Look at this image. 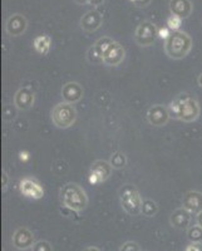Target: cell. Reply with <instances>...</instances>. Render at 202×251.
<instances>
[{"label": "cell", "instance_id": "8fae6325", "mask_svg": "<svg viewBox=\"0 0 202 251\" xmlns=\"http://www.w3.org/2000/svg\"><path fill=\"white\" fill-rule=\"evenodd\" d=\"M19 191L22 195L29 199H34V200H39L44 196V188L40 185L39 181L31 177H25L20 181L19 183Z\"/></svg>", "mask_w": 202, "mask_h": 251}, {"label": "cell", "instance_id": "83f0119b", "mask_svg": "<svg viewBox=\"0 0 202 251\" xmlns=\"http://www.w3.org/2000/svg\"><path fill=\"white\" fill-rule=\"evenodd\" d=\"M170 34H171V30H170V28H162V29H158V37L162 38V39H167L168 37H170Z\"/></svg>", "mask_w": 202, "mask_h": 251}, {"label": "cell", "instance_id": "7402d4cb", "mask_svg": "<svg viewBox=\"0 0 202 251\" xmlns=\"http://www.w3.org/2000/svg\"><path fill=\"white\" fill-rule=\"evenodd\" d=\"M109 163L113 167V170H122L127 165V157L122 152L116 151L112 153L111 158H109Z\"/></svg>", "mask_w": 202, "mask_h": 251}, {"label": "cell", "instance_id": "9a60e30c", "mask_svg": "<svg viewBox=\"0 0 202 251\" xmlns=\"http://www.w3.org/2000/svg\"><path fill=\"white\" fill-rule=\"evenodd\" d=\"M102 24L103 15L98 10H96V9L87 12L79 20L80 28L84 31H88V33H93V31L98 30L102 26Z\"/></svg>", "mask_w": 202, "mask_h": 251}, {"label": "cell", "instance_id": "603a6c76", "mask_svg": "<svg viewBox=\"0 0 202 251\" xmlns=\"http://www.w3.org/2000/svg\"><path fill=\"white\" fill-rule=\"evenodd\" d=\"M187 239L191 243H202V227L200 225L191 226L187 230Z\"/></svg>", "mask_w": 202, "mask_h": 251}, {"label": "cell", "instance_id": "7c38bea8", "mask_svg": "<svg viewBox=\"0 0 202 251\" xmlns=\"http://www.w3.org/2000/svg\"><path fill=\"white\" fill-rule=\"evenodd\" d=\"M12 244L17 250H29L35 244L34 234L26 227L17 228L13 234Z\"/></svg>", "mask_w": 202, "mask_h": 251}, {"label": "cell", "instance_id": "8992f818", "mask_svg": "<svg viewBox=\"0 0 202 251\" xmlns=\"http://www.w3.org/2000/svg\"><path fill=\"white\" fill-rule=\"evenodd\" d=\"M158 37V29L153 23L145 20L138 24L134 31V42L140 47H150Z\"/></svg>", "mask_w": 202, "mask_h": 251}, {"label": "cell", "instance_id": "836d02e7", "mask_svg": "<svg viewBox=\"0 0 202 251\" xmlns=\"http://www.w3.org/2000/svg\"><path fill=\"white\" fill-rule=\"evenodd\" d=\"M197 83H199V86L202 88V73L199 75V78H197Z\"/></svg>", "mask_w": 202, "mask_h": 251}, {"label": "cell", "instance_id": "4fadbf2b", "mask_svg": "<svg viewBox=\"0 0 202 251\" xmlns=\"http://www.w3.org/2000/svg\"><path fill=\"white\" fill-rule=\"evenodd\" d=\"M5 29L10 37H20L28 29V20L22 14H13L6 20Z\"/></svg>", "mask_w": 202, "mask_h": 251}, {"label": "cell", "instance_id": "52a82bcc", "mask_svg": "<svg viewBox=\"0 0 202 251\" xmlns=\"http://www.w3.org/2000/svg\"><path fill=\"white\" fill-rule=\"evenodd\" d=\"M112 171H113V167L107 161H94L91 166V170H89V182L93 183V185L104 182L111 177Z\"/></svg>", "mask_w": 202, "mask_h": 251}, {"label": "cell", "instance_id": "e575fe53", "mask_svg": "<svg viewBox=\"0 0 202 251\" xmlns=\"http://www.w3.org/2000/svg\"><path fill=\"white\" fill-rule=\"evenodd\" d=\"M74 1H76V3H78V4H88L87 3V0H74Z\"/></svg>", "mask_w": 202, "mask_h": 251}, {"label": "cell", "instance_id": "484cf974", "mask_svg": "<svg viewBox=\"0 0 202 251\" xmlns=\"http://www.w3.org/2000/svg\"><path fill=\"white\" fill-rule=\"evenodd\" d=\"M120 251H141L140 245L134 241H127L121 246Z\"/></svg>", "mask_w": 202, "mask_h": 251}, {"label": "cell", "instance_id": "ffe728a7", "mask_svg": "<svg viewBox=\"0 0 202 251\" xmlns=\"http://www.w3.org/2000/svg\"><path fill=\"white\" fill-rule=\"evenodd\" d=\"M33 46H34L35 50L42 55H47L50 51L51 47V39L49 35H38L37 38L33 42Z\"/></svg>", "mask_w": 202, "mask_h": 251}, {"label": "cell", "instance_id": "4316f807", "mask_svg": "<svg viewBox=\"0 0 202 251\" xmlns=\"http://www.w3.org/2000/svg\"><path fill=\"white\" fill-rule=\"evenodd\" d=\"M185 251H202V243H191Z\"/></svg>", "mask_w": 202, "mask_h": 251}, {"label": "cell", "instance_id": "9c48e42d", "mask_svg": "<svg viewBox=\"0 0 202 251\" xmlns=\"http://www.w3.org/2000/svg\"><path fill=\"white\" fill-rule=\"evenodd\" d=\"M126 58V50L123 46H121L118 42H112L108 46V48L105 49L104 54H103V64L109 67L120 66L121 63L125 60Z\"/></svg>", "mask_w": 202, "mask_h": 251}, {"label": "cell", "instance_id": "f1b7e54d", "mask_svg": "<svg viewBox=\"0 0 202 251\" xmlns=\"http://www.w3.org/2000/svg\"><path fill=\"white\" fill-rule=\"evenodd\" d=\"M151 1L152 0H136V1H134V5H136L137 8H146V6L150 5Z\"/></svg>", "mask_w": 202, "mask_h": 251}, {"label": "cell", "instance_id": "5b68a950", "mask_svg": "<svg viewBox=\"0 0 202 251\" xmlns=\"http://www.w3.org/2000/svg\"><path fill=\"white\" fill-rule=\"evenodd\" d=\"M51 122L54 123L55 127L60 129H66L72 127L77 121V109L73 104L67 102L58 103L50 112Z\"/></svg>", "mask_w": 202, "mask_h": 251}, {"label": "cell", "instance_id": "4dcf8cb0", "mask_svg": "<svg viewBox=\"0 0 202 251\" xmlns=\"http://www.w3.org/2000/svg\"><path fill=\"white\" fill-rule=\"evenodd\" d=\"M3 186L4 191H5L6 187H8V175H6V172H3Z\"/></svg>", "mask_w": 202, "mask_h": 251}, {"label": "cell", "instance_id": "ba28073f", "mask_svg": "<svg viewBox=\"0 0 202 251\" xmlns=\"http://www.w3.org/2000/svg\"><path fill=\"white\" fill-rule=\"evenodd\" d=\"M147 121L151 126L154 127H163L168 123L171 114L168 111V107L162 106V104H154V106L150 107L147 111Z\"/></svg>", "mask_w": 202, "mask_h": 251}, {"label": "cell", "instance_id": "3957f363", "mask_svg": "<svg viewBox=\"0 0 202 251\" xmlns=\"http://www.w3.org/2000/svg\"><path fill=\"white\" fill-rule=\"evenodd\" d=\"M191 49H192V39L186 31H171L170 37L165 40V51L171 59H183L187 57Z\"/></svg>", "mask_w": 202, "mask_h": 251}, {"label": "cell", "instance_id": "30bf717a", "mask_svg": "<svg viewBox=\"0 0 202 251\" xmlns=\"http://www.w3.org/2000/svg\"><path fill=\"white\" fill-rule=\"evenodd\" d=\"M112 42H113V39H111L109 37L100 38L87 50V60L91 64H101V63H103V54H104L105 49L108 48Z\"/></svg>", "mask_w": 202, "mask_h": 251}, {"label": "cell", "instance_id": "d590c367", "mask_svg": "<svg viewBox=\"0 0 202 251\" xmlns=\"http://www.w3.org/2000/svg\"><path fill=\"white\" fill-rule=\"evenodd\" d=\"M131 1H132V3H133V4H134V1H136V0H131Z\"/></svg>", "mask_w": 202, "mask_h": 251}, {"label": "cell", "instance_id": "2e32d148", "mask_svg": "<svg viewBox=\"0 0 202 251\" xmlns=\"http://www.w3.org/2000/svg\"><path fill=\"white\" fill-rule=\"evenodd\" d=\"M191 212L186 210L185 207L176 208L170 216V224L172 227L181 230V231H187L191 227Z\"/></svg>", "mask_w": 202, "mask_h": 251}, {"label": "cell", "instance_id": "277c9868", "mask_svg": "<svg viewBox=\"0 0 202 251\" xmlns=\"http://www.w3.org/2000/svg\"><path fill=\"white\" fill-rule=\"evenodd\" d=\"M118 197H120L121 206L127 214H129L131 216H137L138 214H141L143 199L141 197L140 191L137 190L136 186L131 185V183L123 185L118 190Z\"/></svg>", "mask_w": 202, "mask_h": 251}, {"label": "cell", "instance_id": "d4e9b609", "mask_svg": "<svg viewBox=\"0 0 202 251\" xmlns=\"http://www.w3.org/2000/svg\"><path fill=\"white\" fill-rule=\"evenodd\" d=\"M31 251H53V246L46 240H40L34 244V246L31 248Z\"/></svg>", "mask_w": 202, "mask_h": 251}, {"label": "cell", "instance_id": "5bb4252c", "mask_svg": "<svg viewBox=\"0 0 202 251\" xmlns=\"http://www.w3.org/2000/svg\"><path fill=\"white\" fill-rule=\"evenodd\" d=\"M35 93L28 87H22L14 96V106L19 111H28L34 106Z\"/></svg>", "mask_w": 202, "mask_h": 251}, {"label": "cell", "instance_id": "ac0fdd59", "mask_svg": "<svg viewBox=\"0 0 202 251\" xmlns=\"http://www.w3.org/2000/svg\"><path fill=\"white\" fill-rule=\"evenodd\" d=\"M182 206L191 214H200L202 211V194L199 191H187L182 197Z\"/></svg>", "mask_w": 202, "mask_h": 251}, {"label": "cell", "instance_id": "f546056e", "mask_svg": "<svg viewBox=\"0 0 202 251\" xmlns=\"http://www.w3.org/2000/svg\"><path fill=\"white\" fill-rule=\"evenodd\" d=\"M103 1H104V0H87V3H88L89 5H93V6L102 5Z\"/></svg>", "mask_w": 202, "mask_h": 251}, {"label": "cell", "instance_id": "44dd1931", "mask_svg": "<svg viewBox=\"0 0 202 251\" xmlns=\"http://www.w3.org/2000/svg\"><path fill=\"white\" fill-rule=\"evenodd\" d=\"M158 210L159 208L156 201L151 200V199H143L142 207H141V214H143L147 217H153L156 216Z\"/></svg>", "mask_w": 202, "mask_h": 251}, {"label": "cell", "instance_id": "cb8c5ba5", "mask_svg": "<svg viewBox=\"0 0 202 251\" xmlns=\"http://www.w3.org/2000/svg\"><path fill=\"white\" fill-rule=\"evenodd\" d=\"M181 24H182V19L179 17H176V15H171V17L167 19V26L170 28L171 31L179 30Z\"/></svg>", "mask_w": 202, "mask_h": 251}, {"label": "cell", "instance_id": "e0dca14e", "mask_svg": "<svg viewBox=\"0 0 202 251\" xmlns=\"http://www.w3.org/2000/svg\"><path fill=\"white\" fill-rule=\"evenodd\" d=\"M83 94H84L83 87L78 82H68L62 88L63 102L71 103V104L79 102L83 98Z\"/></svg>", "mask_w": 202, "mask_h": 251}, {"label": "cell", "instance_id": "d6986e66", "mask_svg": "<svg viewBox=\"0 0 202 251\" xmlns=\"http://www.w3.org/2000/svg\"><path fill=\"white\" fill-rule=\"evenodd\" d=\"M194 5L191 0H170V12L172 15L186 19L192 14Z\"/></svg>", "mask_w": 202, "mask_h": 251}, {"label": "cell", "instance_id": "7a4b0ae2", "mask_svg": "<svg viewBox=\"0 0 202 251\" xmlns=\"http://www.w3.org/2000/svg\"><path fill=\"white\" fill-rule=\"evenodd\" d=\"M60 201L64 207L74 212H80L88 206V196L86 190L76 182H68L59 191Z\"/></svg>", "mask_w": 202, "mask_h": 251}, {"label": "cell", "instance_id": "6da1fadb", "mask_svg": "<svg viewBox=\"0 0 202 251\" xmlns=\"http://www.w3.org/2000/svg\"><path fill=\"white\" fill-rule=\"evenodd\" d=\"M168 111L172 118L187 123L199 120L201 113L199 100L187 92H181L177 94L170 103Z\"/></svg>", "mask_w": 202, "mask_h": 251}, {"label": "cell", "instance_id": "1f68e13d", "mask_svg": "<svg viewBox=\"0 0 202 251\" xmlns=\"http://www.w3.org/2000/svg\"><path fill=\"white\" fill-rule=\"evenodd\" d=\"M196 220H197V225H200L202 227V211L200 212V214H197Z\"/></svg>", "mask_w": 202, "mask_h": 251}, {"label": "cell", "instance_id": "d6a6232c", "mask_svg": "<svg viewBox=\"0 0 202 251\" xmlns=\"http://www.w3.org/2000/svg\"><path fill=\"white\" fill-rule=\"evenodd\" d=\"M83 251H101V250L98 248H96V246H88V248H86Z\"/></svg>", "mask_w": 202, "mask_h": 251}]
</instances>
